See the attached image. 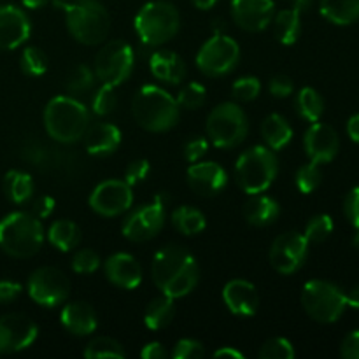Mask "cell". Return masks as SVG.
<instances>
[{"mask_svg": "<svg viewBox=\"0 0 359 359\" xmlns=\"http://www.w3.org/2000/svg\"><path fill=\"white\" fill-rule=\"evenodd\" d=\"M311 7H312V0H293V9H297L300 14L307 13Z\"/></svg>", "mask_w": 359, "mask_h": 359, "instance_id": "obj_58", "label": "cell"}, {"mask_svg": "<svg viewBox=\"0 0 359 359\" xmlns=\"http://www.w3.org/2000/svg\"><path fill=\"white\" fill-rule=\"evenodd\" d=\"M262 135L266 147H270L272 151H280L293 139V128L284 116L273 112V114L266 116L263 121Z\"/></svg>", "mask_w": 359, "mask_h": 359, "instance_id": "obj_28", "label": "cell"}, {"mask_svg": "<svg viewBox=\"0 0 359 359\" xmlns=\"http://www.w3.org/2000/svg\"><path fill=\"white\" fill-rule=\"evenodd\" d=\"M344 212H346V217L349 219V223L358 230L359 228V186L351 189L349 195L346 196V202H344Z\"/></svg>", "mask_w": 359, "mask_h": 359, "instance_id": "obj_50", "label": "cell"}, {"mask_svg": "<svg viewBox=\"0 0 359 359\" xmlns=\"http://www.w3.org/2000/svg\"><path fill=\"white\" fill-rule=\"evenodd\" d=\"M28 297L37 305L53 309L62 305L70 294V283L62 270L55 266H41L34 270L27 283Z\"/></svg>", "mask_w": 359, "mask_h": 359, "instance_id": "obj_13", "label": "cell"}, {"mask_svg": "<svg viewBox=\"0 0 359 359\" xmlns=\"http://www.w3.org/2000/svg\"><path fill=\"white\" fill-rule=\"evenodd\" d=\"M302 307L314 321L332 325L347 309L346 293L330 280H309L302 290Z\"/></svg>", "mask_w": 359, "mask_h": 359, "instance_id": "obj_9", "label": "cell"}, {"mask_svg": "<svg viewBox=\"0 0 359 359\" xmlns=\"http://www.w3.org/2000/svg\"><path fill=\"white\" fill-rule=\"evenodd\" d=\"M88 126H90V111L72 95H60L51 98L46 105L44 128L55 142H79Z\"/></svg>", "mask_w": 359, "mask_h": 359, "instance_id": "obj_4", "label": "cell"}, {"mask_svg": "<svg viewBox=\"0 0 359 359\" xmlns=\"http://www.w3.org/2000/svg\"><path fill=\"white\" fill-rule=\"evenodd\" d=\"M44 238V226L35 214L18 210L0 219V249L11 258H32L42 249Z\"/></svg>", "mask_w": 359, "mask_h": 359, "instance_id": "obj_5", "label": "cell"}, {"mask_svg": "<svg viewBox=\"0 0 359 359\" xmlns=\"http://www.w3.org/2000/svg\"><path fill=\"white\" fill-rule=\"evenodd\" d=\"M188 184L196 195L205 196H216L226 188L228 184V175L221 165H217L216 161H196L191 163V167L188 168Z\"/></svg>", "mask_w": 359, "mask_h": 359, "instance_id": "obj_21", "label": "cell"}, {"mask_svg": "<svg viewBox=\"0 0 359 359\" xmlns=\"http://www.w3.org/2000/svg\"><path fill=\"white\" fill-rule=\"evenodd\" d=\"M32 32L27 13L18 6H0V51H11L28 41Z\"/></svg>", "mask_w": 359, "mask_h": 359, "instance_id": "obj_20", "label": "cell"}, {"mask_svg": "<svg viewBox=\"0 0 359 359\" xmlns=\"http://www.w3.org/2000/svg\"><path fill=\"white\" fill-rule=\"evenodd\" d=\"M207 151H209V140L203 139V137H195V139L186 142L184 149H182V154H184L186 161H189V163H196V161H200L203 156H205Z\"/></svg>", "mask_w": 359, "mask_h": 359, "instance_id": "obj_48", "label": "cell"}, {"mask_svg": "<svg viewBox=\"0 0 359 359\" xmlns=\"http://www.w3.org/2000/svg\"><path fill=\"white\" fill-rule=\"evenodd\" d=\"M168 353L160 342H149L142 347L140 351V358L142 359H167Z\"/></svg>", "mask_w": 359, "mask_h": 359, "instance_id": "obj_54", "label": "cell"}, {"mask_svg": "<svg viewBox=\"0 0 359 359\" xmlns=\"http://www.w3.org/2000/svg\"><path fill=\"white\" fill-rule=\"evenodd\" d=\"M294 107H297L298 116L302 119L309 123H316L321 119L323 112H325V100H323V97L314 88L307 86L298 91Z\"/></svg>", "mask_w": 359, "mask_h": 359, "instance_id": "obj_35", "label": "cell"}, {"mask_svg": "<svg viewBox=\"0 0 359 359\" xmlns=\"http://www.w3.org/2000/svg\"><path fill=\"white\" fill-rule=\"evenodd\" d=\"M149 70L158 81L165 84H181L186 77V63L177 53L160 49L149 56Z\"/></svg>", "mask_w": 359, "mask_h": 359, "instance_id": "obj_26", "label": "cell"}, {"mask_svg": "<svg viewBox=\"0 0 359 359\" xmlns=\"http://www.w3.org/2000/svg\"><path fill=\"white\" fill-rule=\"evenodd\" d=\"M63 328L76 337H88L98 328V318L95 309L86 302H72L62 309L60 316Z\"/></svg>", "mask_w": 359, "mask_h": 359, "instance_id": "obj_25", "label": "cell"}, {"mask_svg": "<svg viewBox=\"0 0 359 359\" xmlns=\"http://www.w3.org/2000/svg\"><path fill=\"white\" fill-rule=\"evenodd\" d=\"M297 356L293 344L284 337H276V339L266 340L259 349V359H293Z\"/></svg>", "mask_w": 359, "mask_h": 359, "instance_id": "obj_42", "label": "cell"}, {"mask_svg": "<svg viewBox=\"0 0 359 359\" xmlns=\"http://www.w3.org/2000/svg\"><path fill=\"white\" fill-rule=\"evenodd\" d=\"M21 158L28 161L32 167L49 175H62L69 179L83 172V160L76 153L49 146L37 139L25 140L21 146Z\"/></svg>", "mask_w": 359, "mask_h": 359, "instance_id": "obj_10", "label": "cell"}, {"mask_svg": "<svg viewBox=\"0 0 359 359\" xmlns=\"http://www.w3.org/2000/svg\"><path fill=\"white\" fill-rule=\"evenodd\" d=\"M39 328L23 314H6L0 318V354H14L28 349L35 342Z\"/></svg>", "mask_w": 359, "mask_h": 359, "instance_id": "obj_17", "label": "cell"}, {"mask_svg": "<svg viewBox=\"0 0 359 359\" xmlns=\"http://www.w3.org/2000/svg\"><path fill=\"white\" fill-rule=\"evenodd\" d=\"M151 277L158 290L170 298L188 297L200 280V266L186 248L168 244L154 255Z\"/></svg>", "mask_w": 359, "mask_h": 359, "instance_id": "obj_1", "label": "cell"}, {"mask_svg": "<svg viewBox=\"0 0 359 359\" xmlns=\"http://www.w3.org/2000/svg\"><path fill=\"white\" fill-rule=\"evenodd\" d=\"M309 245L311 244L307 242L305 235L298 233V231H286V233L279 235L270 248V265L283 276H293L307 262Z\"/></svg>", "mask_w": 359, "mask_h": 359, "instance_id": "obj_15", "label": "cell"}, {"mask_svg": "<svg viewBox=\"0 0 359 359\" xmlns=\"http://www.w3.org/2000/svg\"><path fill=\"white\" fill-rule=\"evenodd\" d=\"M300 16L297 9H283L277 14H273V32H276V37L280 44L291 46L298 41L302 30Z\"/></svg>", "mask_w": 359, "mask_h": 359, "instance_id": "obj_33", "label": "cell"}, {"mask_svg": "<svg viewBox=\"0 0 359 359\" xmlns=\"http://www.w3.org/2000/svg\"><path fill=\"white\" fill-rule=\"evenodd\" d=\"M193 6L200 11H207V9H212L214 6L217 4V0H191Z\"/></svg>", "mask_w": 359, "mask_h": 359, "instance_id": "obj_59", "label": "cell"}, {"mask_svg": "<svg viewBox=\"0 0 359 359\" xmlns=\"http://www.w3.org/2000/svg\"><path fill=\"white\" fill-rule=\"evenodd\" d=\"M118 105V93L116 86L111 84H102L91 98V111L97 116H109Z\"/></svg>", "mask_w": 359, "mask_h": 359, "instance_id": "obj_41", "label": "cell"}, {"mask_svg": "<svg viewBox=\"0 0 359 359\" xmlns=\"http://www.w3.org/2000/svg\"><path fill=\"white\" fill-rule=\"evenodd\" d=\"M23 2L25 7H28V9H41V7H44L46 4L49 2V0H21Z\"/></svg>", "mask_w": 359, "mask_h": 359, "instance_id": "obj_60", "label": "cell"}, {"mask_svg": "<svg viewBox=\"0 0 359 359\" xmlns=\"http://www.w3.org/2000/svg\"><path fill=\"white\" fill-rule=\"evenodd\" d=\"M48 241L51 242L53 248L62 252H69L76 249L81 242V228L70 219H58L49 226L46 233Z\"/></svg>", "mask_w": 359, "mask_h": 359, "instance_id": "obj_32", "label": "cell"}, {"mask_svg": "<svg viewBox=\"0 0 359 359\" xmlns=\"http://www.w3.org/2000/svg\"><path fill=\"white\" fill-rule=\"evenodd\" d=\"M214 358L216 359H244V354L241 351L233 349V347H221L214 353Z\"/></svg>", "mask_w": 359, "mask_h": 359, "instance_id": "obj_55", "label": "cell"}, {"mask_svg": "<svg viewBox=\"0 0 359 359\" xmlns=\"http://www.w3.org/2000/svg\"><path fill=\"white\" fill-rule=\"evenodd\" d=\"M133 28L144 46L160 48L177 35L181 28V16L174 4L153 0L140 7L133 20Z\"/></svg>", "mask_w": 359, "mask_h": 359, "instance_id": "obj_6", "label": "cell"}, {"mask_svg": "<svg viewBox=\"0 0 359 359\" xmlns=\"http://www.w3.org/2000/svg\"><path fill=\"white\" fill-rule=\"evenodd\" d=\"M249 196L251 198L244 203L245 221L258 228L270 226V224L276 223V219L280 214V207L277 200L265 195V193H256V195Z\"/></svg>", "mask_w": 359, "mask_h": 359, "instance_id": "obj_27", "label": "cell"}, {"mask_svg": "<svg viewBox=\"0 0 359 359\" xmlns=\"http://www.w3.org/2000/svg\"><path fill=\"white\" fill-rule=\"evenodd\" d=\"M23 291V286L16 280H0V304H11Z\"/></svg>", "mask_w": 359, "mask_h": 359, "instance_id": "obj_52", "label": "cell"}, {"mask_svg": "<svg viewBox=\"0 0 359 359\" xmlns=\"http://www.w3.org/2000/svg\"><path fill=\"white\" fill-rule=\"evenodd\" d=\"M177 104L181 109H188V111H193V109H200L207 100V90L203 84L200 83H189L179 91L177 95Z\"/></svg>", "mask_w": 359, "mask_h": 359, "instance_id": "obj_43", "label": "cell"}, {"mask_svg": "<svg viewBox=\"0 0 359 359\" xmlns=\"http://www.w3.org/2000/svg\"><path fill=\"white\" fill-rule=\"evenodd\" d=\"M170 356L174 359H200L205 356V347L195 339H182L175 344Z\"/></svg>", "mask_w": 359, "mask_h": 359, "instance_id": "obj_46", "label": "cell"}, {"mask_svg": "<svg viewBox=\"0 0 359 359\" xmlns=\"http://www.w3.org/2000/svg\"><path fill=\"white\" fill-rule=\"evenodd\" d=\"M353 245L356 249H359V228H358L356 233H354V237H353Z\"/></svg>", "mask_w": 359, "mask_h": 359, "instance_id": "obj_61", "label": "cell"}, {"mask_svg": "<svg viewBox=\"0 0 359 359\" xmlns=\"http://www.w3.org/2000/svg\"><path fill=\"white\" fill-rule=\"evenodd\" d=\"M241 60L237 41L224 34H214L196 53V67L207 77H223L233 72Z\"/></svg>", "mask_w": 359, "mask_h": 359, "instance_id": "obj_12", "label": "cell"}, {"mask_svg": "<svg viewBox=\"0 0 359 359\" xmlns=\"http://www.w3.org/2000/svg\"><path fill=\"white\" fill-rule=\"evenodd\" d=\"M172 224L179 233L186 235V237H193L205 230L207 219L203 216L202 210L195 209L189 205H181L172 212Z\"/></svg>", "mask_w": 359, "mask_h": 359, "instance_id": "obj_34", "label": "cell"}, {"mask_svg": "<svg viewBox=\"0 0 359 359\" xmlns=\"http://www.w3.org/2000/svg\"><path fill=\"white\" fill-rule=\"evenodd\" d=\"M304 147L309 160L316 165L335 160L340 149L339 133L326 123H312L304 135Z\"/></svg>", "mask_w": 359, "mask_h": 359, "instance_id": "obj_18", "label": "cell"}, {"mask_svg": "<svg viewBox=\"0 0 359 359\" xmlns=\"http://www.w3.org/2000/svg\"><path fill=\"white\" fill-rule=\"evenodd\" d=\"M279 174L276 151L266 146L249 147L235 163V179L245 195L265 193Z\"/></svg>", "mask_w": 359, "mask_h": 359, "instance_id": "obj_7", "label": "cell"}, {"mask_svg": "<svg viewBox=\"0 0 359 359\" xmlns=\"http://www.w3.org/2000/svg\"><path fill=\"white\" fill-rule=\"evenodd\" d=\"M346 300H347V307L358 309L359 311V286L353 287L349 293H346Z\"/></svg>", "mask_w": 359, "mask_h": 359, "instance_id": "obj_57", "label": "cell"}, {"mask_svg": "<svg viewBox=\"0 0 359 359\" xmlns=\"http://www.w3.org/2000/svg\"><path fill=\"white\" fill-rule=\"evenodd\" d=\"M319 11L330 23L347 27L359 20V0H321Z\"/></svg>", "mask_w": 359, "mask_h": 359, "instance_id": "obj_30", "label": "cell"}, {"mask_svg": "<svg viewBox=\"0 0 359 359\" xmlns=\"http://www.w3.org/2000/svg\"><path fill=\"white\" fill-rule=\"evenodd\" d=\"M83 354L86 359H121L125 358V349L111 337H97L84 347Z\"/></svg>", "mask_w": 359, "mask_h": 359, "instance_id": "obj_36", "label": "cell"}, {"mask_svg": "<svg viewBox=\"0 0 359 359\" xmlns=\"http://www.w3.org/2000/svg\"><path fill=\"white\" fill-rule=\"evenodd\" d=\"M34 179L27 172L14 168L4 175V193H6L7 200L16 205L28 202L34 195Z\"/></svg>", "mask_w": 359, "mask_h": 359, "instance_id": "obj_31", "label": "cell"}, {"mask_svg": "<svg viewBox=\"0 0 359 359\" xmlns=\"http://www.w3.org/2000/svg\"><path fill=\"white\" fill-rule=\"evenodd\" d=\"M259 91H262V83H259L258 77L245 76L235 81L233 86H231V97L237 102L245 104V102H252L255 98H258Z\"/></svg>", "mask_w": 359, "mask_h": 359, "instance_id": "obj_44", "label": "cell"}, {"mask_svg": "<svg viewBox=\"0 0 359 359\" xmlns=\"http://www.w3.org/2000/svg\"><path fill=\"white\" fill-rule=\"evenodd\" d=\"M333 233V219L328 214H318L305 226V238L309 244H321Z\"/></svg>", "mask_w": 359, "mask_h": 359, "instance_id": "obj_39", "label": "cell"}, {"mask_svg": "<svg viewBox=\"0 0 359 359\" xmlns=\"http://www.w3.org/2000/svg\"><path fill=\"white\" fill-rule=\"evenodd\" d=\"M55 205H56L55 198H51V196L48 195H42L39 196V198L34 202V205H32V214H35L39 219H46V217H49L53 214Z\"/></svg>", "mask_w": 359, "mask_h": 359, "instance_id": "obj_53", "label": "cell"}, {"mask_svg": "<svg viewBox=\"0 0 359 359\" xmlns=\"http://www.w3.org/2000/svg\"><path fill=\"white\" fill-rule=\"evenodd\" d=\"M231 18L245 32H262L272 23L276 14L273 0H231Z\"/></svg>", "mask_w": 359, "mask_h": 359, "instance_id": "obj_19", "label": "cell"}, {"mask_svg": "<svg viewBox=\"0 0 359 359\" xmlns=\"http://www.w3.org/2000/svg\"><path fill=\"white\" fill-rule=\"evenodd\" d=\"M321 179H323V174L321 170H319V165L312 163L311 161V163H305L298 168L297 174H294V184H297V188L300 189V193H304V195H311L312 191H316V189L319 188Z\"/></svg>", "mask_w": 359, "mask_h": 359, "instance_id": "obj_40", "label": "cell"}, {"mask_svg": "<svg viewBox=\"0 0 359 359\" xmlns=\"http://www.w3.org/2000/svg\"><path fill=\"white\" fill-rule=\"evenodd\" d=\"M135 53L126 41H109L95 56V77L102 84L119 86L133 72Z\"/></svg>", "mask_w": 359, "mask_h": 359, "instance_id": "obj_11", "label": "cell"}, {"mask_svg": "<svg viewBox=\"0 0 359 359\" xmlns=\"http://www.w3.org/2000/svg\"><path fill=\"white\" fill-rule=\"evenodd\" d=\"M83 142L88 154L104 158L118 149L119 144H121V132L112 123L98 121L93 123V125L90 123V126H88L83 135Z\"/></svg>", "mask_w": 359, "mask_h": 359, "instance_id": "obj_24", "label": "cell"}, {"mask_svg": "<svg viewBox=\"0 0 359 359\" xmlns=\"http://www.w3.org/2000/svg\"><path fill=\"white\" fill-rule=\"evenodd\" d=\"M132 114L140 128L153 133L168 132L181 118V107L168 91L156 84H146L135 93Z\"/></svg>", "mask_w": 359, "mask_h": 359, "instance_id": "obj_3", "label": "cell"}, {"mask_svg": "<svg viewBox=\"0 0 359 359\" xmlns=\"http://www.w3.org/2000/svg\"><path fill=\"white\" fill-rule=\"evenodd\" d=\"M294 90V84L286 74H277L269 81V91L276 98H287Z\"/></svg>", "mask_w": 359, "mask_h": 359, "instance_id": "obj_49", "label": "cell"}, {"mask_svg": "<svg viewBox=\"0 0 359 359\" xmlns=\"http://www.w3.org/2000/svg\"><path fill=\"white\" fill-rule=\"evenodd\" d=\"M105 277L121 290H135L142 283V266L128 252H114L104 262Z\"/></svg>", "mask_w": 359, "mask_h": 359, "instance_id": "obj_22", "label": "cell"}, {"mask_svg": "<svg viewBox=\"0 0 359 359\" xmlns=\"http://www.w3.org/2000/svg\"><path fill=\"white\" fill-rule=\"evenodd\" d=\"M223 302L231 314L241 318H252L259 309L258 290L245 279L228 280L223 287Z\"/></svg>", "mask_w": 359, "mask_h": 359, "instance_id": "obj_23", "label": "cell"}, {"mask_svg": "<svg viewBox=\"0 0 359 359\" xmlns=\"http://www.w3.org/2000/svg\"><path fill=\"white\" fill-rule=\"evenodd\" d=\"M55 6L63 11L67 30L81 44L97 46L109 37L111 16L104 4L98 0H55Z\"/></svg>", "mask_w": 359, "mask_h": 359, "instance_id": "obj_2", "label": "cell"}, {"mask_svg": "<svg viewBox=\"0 0 359 359\" xmlns=\"http://www.w3.org/2000/svg\"><path fill=\"white\" fill-rule=\"evenodd\" d=\"M95 84V72L88 65H77L70 70L65 79V88L72 97L88 93Z\"/></svg>", "mask_w": 359, "mask_h": 359, "instance_id": "obj_37", "label": "cell"}, {"mask_svg": "<svg viewBox=\"0 0 359 359\" xmlns=\"http://www.w3.org/2000/svg\"><path fill=\"white\" fill-rule=\"evenodd\" d=\"M175 316V304L174 298L167 297L161 293L160 297L153 298L147 304L146 312H144V325L151 332H158V330L167 328L172 323Z\"/></svg>", "mask_w": 359, "mask_h": 359, "instance_id": "obj_29", "label": "cell"}, {"mask_svg": "<svg viewBox=\"0 0 359 359\" xmlns=\"http://www.w3.org/2000/svg\"><path fill=\"white\" fill-rule=\"evenodd\" d=\"M165 200L163 195H158L151 203L137 207L132 214L123 223V237L128 238L130 242H149L151 238L156 237L165 226Z\"/></svg>", "mask_w": 359, "mask_h": 359, "instance_id": "obj_14", "label": "cell"}, {"mask_svg": "<svg viewBox=\"0 0 359 359\" xmlns=\"http://www.w3.org/2000/svg\"><path fill=\"white\" fill-rule=\"evenodd\" d=\"M340 356L344 359H359V330H354L346 339L342 340L340 346Z\"/></svg>", "mask_w": 359, "mask_h": 359, "instance_id": "obj_51", "label": "cell"}, {"mask_svg": "<svg viewBox=\"0 0 359 359\" xmlns=\"http://www.w3.org/2000/svg\"><path fill=\"white\" fill-rule=\"evenodd\" d=\"M151 172V165L147 160H135L126 167L125 170V179L123 181L130 186L140 184L142 181H146V177Z\"/></svg>", "mask_w": 359, "mask_h": 359, "instance_id": "obj_47", "label": "cell"}, {"mask_svg": "<svg viewBox=\"0 0 359 359\" xmlns=\"http://www.w3.org/2000/svg\"><path fill=\"white\" fill-rule=\"evenodd\" d=\"M20 67L27 76L39 77L48 70V58H46V55L41 49L30 46V48H25L23 53H21Z\"/></svg>", "mask_w": 359, "mask_h": 359, "instance_id": "obj_38", "label": "cell"}, {"mask_svg": "<svg viewBox=\"0 0 359 359\" xmlns=\"http://www.w3.org/2000/svg\"><path fill=\"white\" fill-rule=\"evenodd\" d=\"M132 186L119 179H107L97 184L88 198V205L102 217H118L132 207Z\"/></svg>", "mask_w": 359, "mask_h": 359, "instance_id": "obj_16", "label": "cell"}, {"mask_svg": "<svg viewBox=\"0 0 359 359\" xmlns=\"http://www.w3.org/2000/svg\"><path fill=\"white\" fill-rule=\"evenodd\" d=\"M100 266V256L93 251V249H79L76 251L72 258V270L81 276H88V273L97 272Z\"/></svg>", "mask_w": 359, "mask_h": 359, "instance_id": "obj_45", "label": "cell"}, {"mask_svg": "<svg viewBox=\"0 0 359 359\" xmlns=\"http://www.w3.org/2000/svg\"><path fill=\"white\" fill-rule=\"evenodd\" d=\"M207 137L219 149L241 146L249 132V119L235 102H224L210 111L205 123Z\"/></svg>", "mask_w": 359, "mask_h": 359, "instance_id": "obj_8", "label": "cell"}, {"mask_svg": "<svg viewBox=\"0 0 359 359\" xmlns=\"http://www.w3.org/2000/svg\"><path fill=\"white\" fill-rule=\"evenodd\" d=\"M347 135L351 137V140L359 144V114H354L353 118L347 121Z\"/></svg>", "mask_w": 359, "mask_h": 359, "instance_id": "obj_56", "label": "cell"}]
</instances>
